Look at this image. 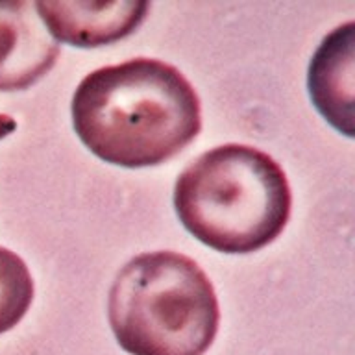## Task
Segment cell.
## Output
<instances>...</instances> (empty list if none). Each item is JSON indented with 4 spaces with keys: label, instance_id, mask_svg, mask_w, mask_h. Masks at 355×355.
<instances>
[{
    "label": "cell",
    "instance_id": "obj_2",
    "mask_svg": "<svg viewBox=\"0 0 355 355\" xmlns=\"http://www.w3.org/2000/svg\"><path fill=\"white\" fill-rule=\"evenodd\" d=\"M174 207L191 235L222 254L274 243L291 218L293 193L274 157L248 144H222L178 176Z\"/></svg>",
    "mask_w": 355,
    "mask_h": 355
},
{
    "label": "cell",
    "instance_id": "obj_6",
    "mask_svg": "<svg viewBox=\"0 0 355 355\" xmlns=\"http://www.w3.org/2000/svg\"><path fill=\"white\" fill-rule=\"evenodd\" d=\"M309 94L322 116L354 137V22L324 37L309 65Z\"/></svg>",
    "mask_w": 355,
    "mask_h": 355
},
{
    "label": "cell",
    "instance_id": "obj_1",
    "mask_svg": "<svg viewBox=\"0 0 355 355\" xmlns=\"http://www.w3.org/2000/svg\"><path fill=\"white\" fill-rule=\"evenodd\" d=\"M72 126L96 157L124 168L155 166L202 130V104L182 71L135 58L89 72L72 94Z\"/></svg>",
    "mask_w": 355,
    "mask_h": 355
},
{
    "label": "cell",
    "instance_id": "obj_7",
    "mask_svg": "<svg viewBox=\"0 0 355 355\" xmlns=\"http://www.w3.org/2000/svg\"><path fill=\"white\" fill-rule=\"evenodd\" d=\"M33 279L26 263L0 246V335L24 318L33 300Z\"/></svg>",
    "mask_w": 355,
    "mask_h": 355
},
{
    "label": "cell",
    "instance_id": "obj_4",
    "mask_svg": "<svg viewBox=\"0 0 355 355\" xmlns=\"http://www.w3.org/2000/svg\"><path fill=\"white\" fill-rule=\"evenodd\" d=\"M33 6L50 37L80 49H96L132 35L150 10V2L139 0H41Z\"/></svg>",
    "mask_w": 355,
    "mask_h": 355
},
{
    "label": "cell",
    "instance_id": "obj_8",
    "mask_svg": "<svg viewBox=\"0 0 355 355\" xmlns=\"http://www.w3.org/2000/svg\"><path fill=\"white\" fill-rule=\"evenodd\" d=\"M17 130V122L13 116L4 115V113H0V141L4 137H8L10 133H13Z\"/></svg>",
    "mask_w": 355,
    "mask_h": 355
},
{
    "label": "cell",
    "instance_id": "obj_5",
    "mask_svg": "<svg viewBox=\"0 0 355 355\" xmlns=\"http://www.w3.org/2000/svg\"><path fill=\"white\" fill-rule=\"evenodd\" d=\"M60 44L33 2H0V91H24L54 69Z\"/></svg>",
    "mask_w": 355,
    "mask_h": 355
},
{
    "label": "cell",
    "instance_id": "obj_3",
    "mask_svg": "<svg viewBox=\"0 0 355 355\" xmlns=\"http://www.w3.org/2000/svg\"><path fill=\"white\" fill-rule=\"evenodd\" d=\"M107 318L130 355H204L218 331L220 309L198 263L161 250L122 266L111 285Z\"/></svg>",
    "mask_w": 355,
    "mask_h": 355
}]
</instances>
